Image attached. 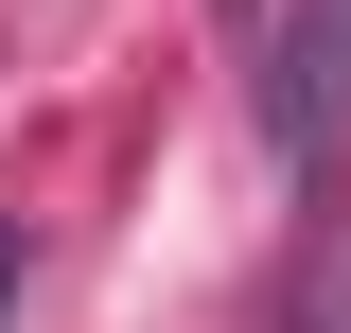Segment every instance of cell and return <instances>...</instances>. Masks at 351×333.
I'll return each mask as SVG.
<instances>
[{"label":"cell","instance_id":"cell-3","mask_svg":"<svg viewBox=\"0 0 351 333\" xmlns=\"http://www.w3.org/2000/svg\"><path fill=\"white\" fill-rule=\"evenodd\" d=\"M0 281H18V228H0Z\"/></svg>","mask_w":351,"mask_h":333},{"label":"cell","instance_id":"cell-2","mask_svg":"<svg viewBox=\"0 0 351 333\" xmlns=\"http://www.w3.org/2000/svg\"><path fill=\"white\" fill-rule=\"evenodd\" d=\"M228 18H246V36H263V18H281V0H228Z\"/></svg>","mask_w":351,"mask_h":333},{"label":"cell","instance_id":"cell-1","mask_svg":"<svg viewBox=\"0 0 351 333\" xmlns=\"http://www.w3.org/2000/svg\"><path fill=\"white\" fill-rule=\"evenodd\" d=\"M263 140H281L299 193L351 158V0H281L263 18Z\"/></svg>","mask_w":351,"mask_h":333}]
</instances>
